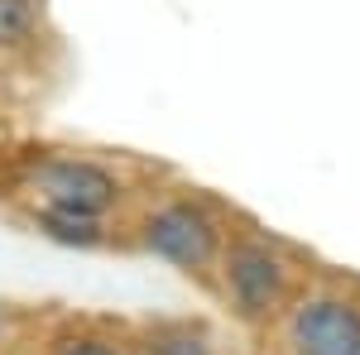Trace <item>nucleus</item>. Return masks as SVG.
Instances as JSON below:
<instances>
[{
  "instance_id": "20e7f679",
  "label": "nucleus",
  "mask_w": 360,
  "mask_h": 355,
  "mask_svg": "<svg viewBox=\"0 0 360 355\" xmlns=\"http://www.w3.org/2000/svg\"><path fill=\"white\" fill-rule=\"evenodd\" d=\"M288 351L293 355H360V302L346 293H307L288 312Z\"/></svg>"
},
{
  "instance_id": "6e6552de",
  "label": "nucleus",
  "mask_w": 360,
  "mask_h": 355,
  "mask_svg": "<svg viewBox=\"0 0 360 355\" xmlns=\"http://www.w3.org/2000/svg\"><path fill=\"white\" fill-rule=\"evenodd\" d=\"M53 355H125V351L111 346L106 336H68V341H58Z\"/></svg>"
},
{
  "instance_id": "f257e3e1",
  "label": "nucleus",
  "mask_w": 360,
  "mask_h": 355,
  "mask_svg": "<svg viewBox=\"0 0 360 355\" xmlns=\"http://www.w3.org/2000/svg\"><path fill=\"white\" fill-rule=\"evenodd\" d=\"M139 245L183 273H207L226 250V226L202 197H168L139 221Z\"/></svg>"
},
{
  "instance_id": "39448f33",
  "label": "nucleus",
  "mask_w": 360,
  "mask_h": 355,
  "mask_svg": "<svg viewBox=\"0 0 360 355\" xmlns=\"http://www.w3.org/2000/svg\"><path fill=\"white\" fill-rule=\"evenodd\" d=\"M39 235H49L53 245L68 250H101L106 245V217H86V212H63V207H39L34 212Z\"/></svg>"
},
{
  "instance_id": "423d86ee",
  "label": "nucleus",
  "mask_w": 360,
  "mask_h": 355,
  "mask_svg": "<svg viewBox=\"0 0 360 355\" xmlns=\"http://www.w3.org/2000/svg\"><path fill=\"white\" fill-rule=\"evenodd\" d=\"M139 355H217L212 336L202 327H188V322H168V327H154L144 336Z\"/></svg>"
},
{
  "instance_id": "f03ea898",
  "label": "nucleus",
  "mask_w": 360,
  "mask_h": 355,
  "mask_svg": "<svg viewBox=\"0 0 360 355\" xmlns=\"http://www.w3.org/2000/svg\"><path fill=\"white\" fill-rule=\"evenodd\" d=\"M217 269H221V293L231 302V312L240 322H250V327L269 322L278 307L288 302L293 269L259 235H226V250H221V259H217Z\"/></svg>"
},
{
  "instance_id": "7ed1b4c3",
  "label": "nucleus",
  "mask_w": 360,
  "mask_h": 355,
  "mask_svg": "<svg viewBox=\"0 0 360 355\" xmlns=\"http://www.w3.org/2000/svg\"><path fill=\"white\" fill-rule=\"evenodd\" d=\"M29 188L39 207H63V212H86L106 217L125 202V183L106 164L82 159V154H49L29 168Z\"/></svg>"
},
{
  "instance_id": "0eeeda50",
  "label": "nucleus",
  "mask_w": 360,
  "mask_h": 355,
  "mask_svg": "<svg viewBox=\"0 0 360 355\" xmlns=\"http://www.w3.org/2000/svg\"><path fill=\"white\" fill-rule=\"evenodd\" d=\"M44 20V0H0V49H25L39 34Z\"/></svg>"
}]
</instances>
